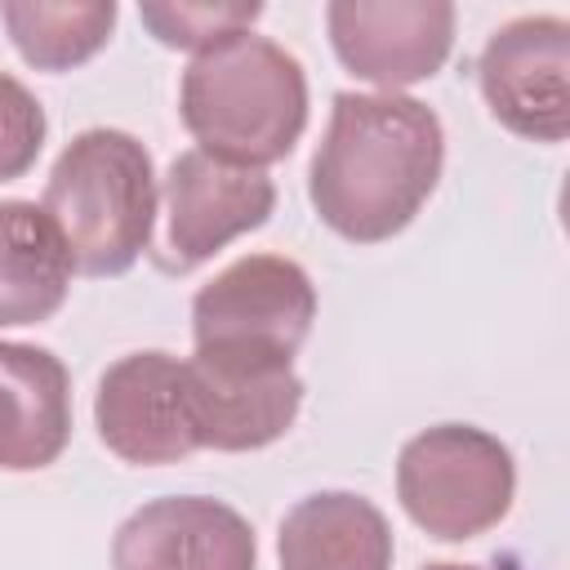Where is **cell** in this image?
<instances>
[{
	"mask_svg": "<svg viewBox=\"0 0 570 570\" xmlns=\"http://www.w3.org/2000/svg\"><path fill=\"white\" fill-rule=\"evenodd\" d=\"M441 165L445 129L428 102L343 89L307 169V200L334 236L379 245L414 223L436 191Z\"/></svg>",
	"mask_w": 570,
	"mask_h": 570,
	"instance_id": "cell-1",
	"label": "cell"
},
{
	"mask_svg": "<svg viewBox=\"0 0 570 570\" xmlns=\"http://www.w3.org/2000/svg\"><path fill=\"white\" fill-rule=\"evenodd\" d=\"M178 116L205 156L245 169L276 165L307 129L303 62L285 45L240 31L191 58Z\"/></svg>",
	"mask_w": 570,
	"mask_h": 570,
	"instance_id": "cell-2",
	"label": "cell"
},
{
	"mask_svg": "<svg viewBox=\"0 0 570 570\" xmlns=\"http://www.w3.org/2000/svg\"><path fill=\"white\" fill-rule=\"evenodd\" d=\"M45 214L58 223L76 272L120 276L151 249L156 227V165L125 129L76 134L45 183Z\"/></svg>",
	"mask_w": 570,
	"mask_h": 570,
	"instance_id": "cell-3",
	"label": "cell"
},
{
	"mask_svg": "<svg viewBox=\"0 0 570 570\" xmlns=\"http://www.w3.org/2000/svg\"><path fill=\"white\" fill-rule=\"evenodd\" d=\"M396 499L432 539H476L494 530L517 499L512 450L472 423L423 428L396 454Z\"/></svg>",
	"mask_w": 570,
	"mask_h": 570,
	"instance_id": "cell-4",
	"label": "cell"
},
{
	"mask_svg": "<svg viewBox=\"0 0 570 570\" xmlns=\"http://www.w3.org/2000/svg\"><path fill=\"white\" fill-rule=\"evenodd\" d=\"M187 392L200 450L227 454L281 441L303 410L294 356L258 347H196L187 361Z\"/></svg>",
	"mask_w": 570,
	"mask_h": 570,
	"instance_id": "cell-5",
	"label": "cell"
},
{
	"mask_svg": "<svg viewBox=\"0 0 570 570\" xmlns=\"http://www.w3.org/2000/svg\"><path fill=\"white\" fill-rule=\"evenodd\" d=\"M316 321V285L285 254H245L191 298L196 347H258L294 356Z\"/></svg>",
	"mask_w": 570,
	"mask_h": 570,
	"instance_id": "cell-6",
	"label": "cell"
},
{
	"mask_svg": "<svg viewBox=\"0 0 570 570\" xmlns=\"http://www.w3.org/2000/svg\"><path fill=\"white\" fill-rule=\"evenodd\" d=\"M165 236L151 263L169 276H183L214 258L245 232H258L276 209V183L263 169L227 165L200 147L178 151L165 169Z\"/></svg>",
	"mask_w": 570,
	"mask_h": 570,
	"instance_id": "cell-7",
	"label": "cell"
},
{
	"mask_svg": "<svg viewBox=\"0 0 570 570\" xmlns=\"http://www.w3.org/2000/svg\"><path fill=\"white\" fill-rule=\"evenodd\" d=\"M476 85L503 129L561 142L570 134V22L561 13L503 22L476 58Z\"/></svg>",
	"mask_w": 570,
	"mask_h": 570,
	"instance_id": "cell-8",
	"label": "cell"
},
{
	"mask_svg": "<svg viewBox=\"0 0 570 570\" xmlns=\"http://www.w3.org/2000/svg\"><path fill=\"white\" fill-rule=\"evenodd\" d=\"M94 428L98 441L138 468L178 463L200 450L191 392H187V361L147 347L111 361L94 392Z\"/></svg>",
	"mask_w": 570,
	"mask_h": 570,
	"instance_id": "cell-9",
	"label": "cell"
},
{
	"mask_svg": "<svg viewBox=\"0 0 570 570\" xmlns=\"http://www.w3.org/2000/svg\"><path fill=\"white\" fill-rule=\"evenodd\" d=\"M325 27L338 62L383 94L432 80L454 49V4L445 0H334Z\"/></svg>",
	"mask_w": 570,
	"mask_h": 570,
	"instance_id": "cell-10",
	"label": "cell"
},
{
	"mask_svg": "<svg viewBox=\"0 0 570 570\" xmlns=\"http://www.w3.org/2000/svg\"><path fill=\"white\" fill-rule=\"evenodd\" d=\"M111 570H258V539L236 508L205 494H169L120 521Z\"/></svg>",
	"mask_w": 570,
	"mask_h": 570,
	"instance_id": "cell-11",
	"label": "cell"
},
{
	"mask_svg": "<svg viewBox=\"0 0 570 570\" xmlns=\"http://www.w3.org/2000/svg\"><path fill=\"white\" fill-rule=\"evenodd\" d=\"M71 441V374L36 343L0 338V468L40 472Z\"/></svg>",
	"mask_w": 570,
	"mask_h": 570,
	"instance_id": "cell-12",
	"label": "cell"
},
{
	"mask_svg": "<svg viewBox=\"0 0 570 570\" xmlns=\"http://www.w3.org/2000/svg\"><path fill=\"white\" fill-rule=\"evenodd\" d=\"M392 552L387 517L352 490L298 499L276 534L281 570H392Z\"/></svg>",
	"mask_w": 570,
	"mask_h": 570,
	"instance_id": "cell-13",
	"label": "cell"
},
{
	"mask_svg": "<svg viewBox=\"0 0 570 570\" xmlns=\"http://www.w3.org/2000/svg\"><path fill=\"white\" fill-rule=\"evenodd\" d=\"M71 249L36 200H0V330L49 321L71 289Z\"/></svg>",
	"mask_w": 570,
	"mask_h": 570,
	"instance_id": "cell-14",
	"label": "cell"
},
{
	"mask_svg": "<svg viewBox=\"0 0 570 570\" xmlns=\"http://www.w3.org/2000/svg\"><path fill=\"white\" fill-rule=\"evenodd\" d=\"M116 4L89 0V4H45V0H9L0 4V18L9 27V40L18 53L40 71H67L89 62L116 31Z\"/></svg>",
	"mask_w": 570,
	"mask_h": 570,
	"instance_id": "cell-15",
	"label": "cell"
},
{
	"mask_svg": "<svg viewBox=\"0 0 570 570\" xmlns=\"http://www.w3.org/2000/svg\"><path fill=\"white\" fill-rule=\"evenodd\" d=\"M138 18L151 27V36L160 45L205 53V49L249 31L263 18V4H254V0H240V4H142Z\"/></svg>",
	"mask_w": 570,
	"mask_h": 570,
	"instance_id": "cell-16",
	"label": "cell"
},
{
	"mask_svg": "<svg viewBox=\"0 0 570 570\" xmlns=\"http://www.w3.org/2000/svg\"><path fill=\"white\" fill-rule=\"evenodd\" d=\"M45 107L40 98L9 71H0V183L9 178H22L40 147H45Z\"/></svg>",
	"mask_w": 570,
	"mask_h": 570,
	"instance_id": "cell-17",
	"label": "cell"
},
{
	"mask_svg": "<svg viewBox=\"0 0 570 570\" xmlns=\"http://www.w3.org/2000/svg\"><path fill=\"white\" fill-rule=\"evenodd\" d=\"M423 570H481V566H463V561H428Z\"/></svg>",
	"mask_w": 570,
	"mask_h": 570,
	"instance_id": "cell-18",
	"label": "cell"
}]
</instances>
